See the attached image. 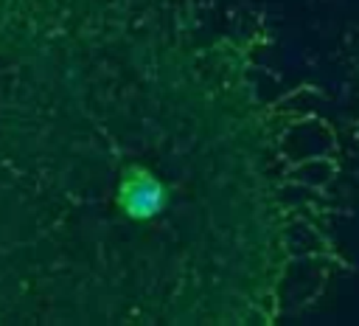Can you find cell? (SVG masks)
<instances>
[{"instance_id":"6da1fadb","label":"cell","mask_w":359,"mask_h":326,"mask_svg":"<svg viewBox=\"0 0 359 326\" xmlns=\"http://www.w3.org/2000/svg\"><path fill=\"white\" fill-rule=\"evenodd\" d=\"M118 205L126 219L149 222L168 208V185L146 169H129L118 185Z\"/></svg>"}]
</instances>
